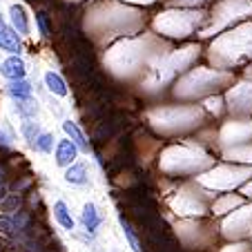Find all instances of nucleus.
I'll use <instances>...</instances> for the list:
<instances>
[{"label":"nucleus","mask_w":252,"mask_h":252,"mask_svg":"<svg viewBox=\"0 0 252 252\" xmlns=\"http://www.w3.org/2000/svg\"><path fill=\"white\" fill-rule=\"evenodd\" d=\"M23 134H25V138H27V143L33 148V143H36V136L40 134V129H38V123H33L32 119H27L23 123Z\"/></svg>","instance_id":"4468645a"},{"label":"nucleus","mask_w":252,"mask_h":252,"mask_svg":"<svg viewBox=\"0 0 252 252\" xmlns=\"http://www.w3.org/2000/svg\"><path fill=\"white\" fill-rule=\"evenodd\" d=\"M9 94L16 100H29L32 98V85L25 78H16V81L9 83Z\"/></svg>","instance_id":"6e6552de"},{"label":"nucleus","mask_w":252,"mask_h":252,"mask_svg":"<svg viewBox=\"0 0 252 252\" xmlns=\"http://www.w3.org/2000/svg\"><path fill=\"white\" fill-rule=\"evenodd\" d=\"M119 223H121V230H123L125 239H127L129 248H132V250H134V252H141V243H138L136 234H134L132 225H129V223H127V219H125V217H119Z\"/></svg>","instance_id":"9b49d317"},{"label":"nucleus","mask_w":252,"mask_h":252,"mask_svg":"<svg viewBox=\"0 0 252 252\" xmlns=\"http://www.w3.org/2000/svg\"><path fill=\"white\" fill-rule=\"evenodd\" d=\"M45 85H47V90L52 92V94L61 96V98L67 96V83L58 76L56 71H47V74H45Z\"/></svg>","instance_id":"0eeeda50"},{"label":"nucleus","mask_w":252,"mask_h":252,"mask_svg":"<svg viewBox=\"0 0 252 252\" xmlns=\"http://www.w3.org/2000/svg\"><path fill=\"white\" fill-rule=\"evenodd\" d=\"M33 148L40 150V152H45V154H49V152H52V148H54V136H52V134H47V132H40L38 136H36Z\"/></svg>","instance_id":"f8f14e48"},{"label":"nucleus","mask_w":252,"mask_h":252,"mask_svg":"<svg viewBox=\"0 0 252 252\" xmlns=\"http://www.w3.org/2000/svg\"><path fill=\"white\" fill-rule=\"evenodd\" d=\"M143 2H152V0H143Z\"/></svg>","instance_id":"aec40b11"},{"label":"nucleus","mask_w":252,"mask_h":252,"mask_svg":"<svg viewBox=\"0 0 252 252\" xmlns=\"http://www.w3.org/2000/svg\"><path fill=\"white\" fill-rule=\"evenodd\" d=\"M63 129H65L67 138H71V141L76 143V148L81 150V152H90V145H87V141H85V134L81 132V127H78L74 121H65V123H63Z\"/></svg>","instance_id":"39448f33"},{"label":"nucleus","mask_w":252,"mask_h":252,"mask_svg":"<svg viewBox=\"0 0 252 252\" xmlns=\"http://www.w3.org/2000/svg\"><path fill=\"white\" fill-rule=\"evenodd\" d=\"M181 2H192V0H181Z\"/></svg>","instance_id":"6ab92c4d"},{"label":"nucleus","mask_w":252,"mask_h":252,"mask_svg":"<svg viewBox=\"0 0 252 252\" xmlns=\"http://www.w3.org/2000/svg\"><path fill=\"white\" fill-rule=\"evenodd\" d=\"M67 183H74V186H85L87 183V172L83 163H76V165H69V170L65 172Z\"/></svg>","instance_id":"9d476101"},{"label":"nucleus","mask_w":252,"mask_h":252,"mask_svg":"<svg viewBox=\"0 0 252 252\" xmlns=\"http://www.w3.org/2000/svg\"><path fill=\"white\" fill-rule=\"evenodd\" d=\"M9 16H11V25H14L16 32H18L20 36H27L29 33V18H27L25 7L23 5H11Z\"/></svg>","instance_id":"20e7f679"},{"label":"nucleus","mask_w":252,"mask_h":252,"mask_svg":"<svg viewBox=\"0 0 252 252\" xmlns=\"http://www.w3.org/2000/svg\"><path fill=\"white\" fill-rule=\"evenodd\" d=\"M2 27H5V20H2V18H0V29H2Z\"/></svg>","instance_id":"a211bd4d"},{"label":"nucleus","mask_w":252,"mask_h":252,"mask_svg":"<svg viewBox=\"0 0 252 252\" xmlns=\"http://www.w3.org/2000/svg\"><path fill=\"white\" fill-rule=\"evenodd\" d=\"M81 221H83V225H85V230H90V232H94V230L100 225V214H98V210H96L94 203H87L85 208H83Z\"/></svg>","instance_id":"423d86ee"},{"label":"nucleus","mask_w":252,"mask_h":252,"mask_svg":"<svg viewBox=\"0 0 252 252\" xmlns=\"http://www.w3.org/2000/svg\"><path fill=\"white\" fill-rule=\"evenodd\" d=\"M0 145H5V148H9V145H11L9 138L5 136V132H2V129H0Z\"/></svg>","instance_id":"f3484780"},{"label":"nucleus","mask_w":252,"mask_h":252,"mask_svg":"<svg viewBox=\"0 0 252 252\" xmlns=\"http://www.w3.org/2000/svg\"><path fill=\"white\" fill-rule=\"evenodd\" d=\"M54 217H56V221L65 230H74V219H71V214H69V210H67L65 201H56V205H54Z\"/></svg>","instance_id":"1a4fd4ad"},{"label":"nucleus","mask_w":252,"mask_h":252,"mask_svg":"<svg viewBox=\"0 0 252 252\" xmlns=\"http://www.w3.org/2000/svg\"><path fill=\"white\" fill-rule=\"evenodd\" d=\"M16 110H18V114L23 116V119H33L36 112H38V107L32 103V98H29V100H16Z\"/></svg>","instance_id":"ddd939ff"},{"label":"nucleus","mask_w":252,"mask_h":252,"mask_svg":"<svg viewBox=\"0 0 252 252\" xmlns=\"http://www.w3.org/2000/svg\"><path fill=\"white\" fill-rule=\"evenodd\" d=\"M78 154V148L76 143L71 141V138H61L56 145V165L58 167H67L74 163V158H76Z\"/></svg>","instance_id":"f03ea898"},{"label":"nucleus","mask_w":252,"mask_h":252,"mask_svg":"<svg viewBox=\"0 0 252 252\" xmlns=\"http://www.w3.org/2000/svg\"><path fill=\"white\" fill-rule=\"evenodd\" d=\"M0 230H2V232L5 234H11V223H9V219H0Z\"/></svg>","instance_id":"dca6fc26"},{"label":"nucleus","mask_w":252,"mask_h":252,"mask_svg":"<svg viewBox=\"0 0 252 252\" xmlns=\"http://www.w3.org/2000/svg\"><path fill=\"white\" fill-rule=\"evenodd\" d=\"M20 33L16 29L9 27H2L0 29V49L2 52H9V54H20L23 52V45H20Z\"/></svg>","instance_id":"7ed1b4c3"},{"label":"nucleus","mask_w":252,"mask_h":252,"mask_svg":"<svg viewBox=\"0 0 252 252\" xmlns=\"http://www.w3.org/2000/svg\"><path fill=\"white\" fill-rule=\"evenodd\" d=\"M36 23H38V27H40V33H45V36H47L49 29H47V20H45V14H38V16H36Z\"/></svg>","instance_id":"2eb2a0df"},{"label":"nucleus","mask_w":252,"mask_h":252,"mask_svg":"<svg viewBox=\"0 0 252 252\" xmlns=\"http://www.w3.org/2000/svg\"><path fill=\"white\" fill-rule=\"evenodd\" d=\"M0 74L7 78V81H16V78H25L27 74V67H25V61L18 56V54H11L7 61H2L0 65Z\"/></svg>","instance_id":"f257e3e1"}]
</instances>
